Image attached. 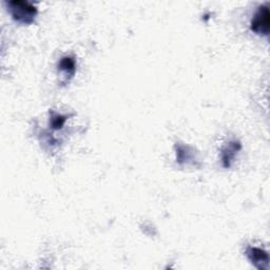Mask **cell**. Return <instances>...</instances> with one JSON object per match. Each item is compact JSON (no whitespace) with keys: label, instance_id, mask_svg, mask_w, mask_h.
Masks as SVG:
<instances>
[{"label":"cell","instance_id":"obj_4","mask_svg":"<svg viewBox=\"0 0 270 270\" xmlns=\"http://www.w3.org/2000/svg\"><path fill=\"white\" fill-rule=\"evenodd\" d=\"M241 148L239 143H232L229 145V147H227L222 153V159L225 167H230V164L232 161V158L235 154V152H237V150Z\"/></svg>","mask_w":270,"mask_h":270},{"label":"cell","instance_id":"obj_5","mask_svg":"<svg viewBox=\"0 0 270 270\" xmlns=\"http://www.w3.org/2000/svg\"><path fill=\"white\" fill-rule=\"evenodd\" d=\"M59 68L61 71L72 76L75 73V61L71 57H63L59 62Z\"/></svg>","mask_w":270,"mask_h":270},{"label":"cell","instance_id":"obj_2","mask_svg":"<svg viewBox=\"0 0 270 270\" xmlns=\"http://www.w3.org/2000/svg\"><path fill=\"white\" fill-rule=\"evenodd\" d=\"M269 25H270L269 9L266 6H262L258 8L255 15L253 16L250 24V29L257 35L268 36L270 29Z\"/></svg>","mask_w":270,"mask_h":270},{"label":"cell","instance_id":"obj_6","mask_svg":"<svg viewBox=\"0 0 270 270\" xmlns=\"http://www.w3.org/2000/svg\"><path fill=\"white\" fill-rule=\"evenodd\" d=\"M64 123H66V117L64 116H61V115L52 116L51 125H52V128L55 129V130H59V129H61Z\"/></svg>","mask_w":270,"mask_h":270},{"label":"cell","instance_id":"obj_3","mask_svg":"<svg viewBox=\"0 0 270 270\" xmlns=\"http://www.w3.org/2000/svg\"><path fill=\"white\" fill-rule=\"evenodd\" d=\"M246 255L249 261L257 269H267L269 264V256L265 250L256 247H248L246 250Z\"/></svg>","mask_w":270,"mask_h":270},{"label":"cell","instance_id":"obj_1","mask_svg":"<svg viewBox=\"0 0 270 270\" xmlns=\"http://www.w3.org/2000/svg\"><path fill=\"white\" fill-rule=\"evenodd\" d=\"M8 7L13 19L20 24L30 25L34 21L37 15V8L28 2L13 0L8 3Z\"/></svg>","mask_w":270,"mask_h":270}]
</instances>
